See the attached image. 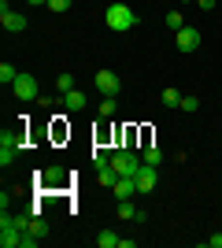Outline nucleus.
I'll return each instance as SVG.
<instances>
[{"instance_id":"f257e3e1","label":"nucleus","mask_w":222,"mask_h":248,"mask_svg":"<svg viewBox=\"0 0 222 248\" xmlns=\"http://www.w3.org/2000/svg\"><path fill=\"white\" fill-rule=\"evenodd\" d=\"M104 22H107V30L126 33V30L137 26V11L130 8V4H122V0H115V4H107V8H104Z\"/></svg>"},{"instance_id":"f03ea898","label":"nucleus","mask_w":222,"mask_h":248,"mask_svg":"<svg viewBox=\"0 0 222 248\" xmlns=\"http://www.w3.org/2000/svg\"><path fill=\"white\" fill-rule=\"evenodd\" d=\"M111 167L118 170V178H137L141 155H133L130 148H115V152H111Z\"/></svg>"},{"instance_id":"7ed1b4c3","label":"nucleus","mask_w":222,"mask_h":248,"mask_svg":"<svg viewBox=\"0 0 222 248\" xmlns=\"http://www.w3.org/2000/svg\"><path fill=\"white\" fill-rule=\"evenodd\" d=\"M200 30H196V26H181L178 33H174V45H178V52H185V56H189V52H196L200 48Z\"/></svg>"},{"instance_id":"20e7f679","label":"nucleus","mask_w":222,"mask_h":248,"mask_svg":"<svg viewBox=\"0 0 222 248\" xmlns=\"http://www.w3.org/2000/svg\"><path fill=\"white\" fill-rule=\"evenodd\" d=\"M0 26L8 33H22L26 30V15H22V11H11L8 0H4V4H0Z\"/></svg>"},{"instance_id":"39448f33","label":"nucleus","mask_w":222,"mask_h":248,"mask_svg":"<svg viewBox=\"0 0 222 248\" xmlns=\"http://www.w3.org/2000/svg\"><path fill=\"white\" fill-rule=\"evenodd\" d=\"M11 93L19 96L22 104L37 100V78H33V74H19V78H15V85H11Z\"/></svg>"},{"instance_id":"423d86ee","label":"nucleus","mask_w":222,"mask_h":248,"mask_svg":"<svg viewBox=\"0 0 222 248\" xmlns=\"http://www.w3.org/2000/svg\"><path fill=\"white\" fill-rule=\"evenodd\" d=\"M93 82H96V89H100L104 96H118L122 93V78H118L115 71H96Z\"/></svg>"},{"instance_id":"0eeeda50","label":"nucleus","mask_w":222,"mask_h":248,"mask_svg":"<svg viewBox=\"0 0 222 248\" xmlns=\"http://www.w3.org/2000/svg\"><path fill=\"white\" fill-rule=\"evenodd\" d=\"M159 167H152V163H141V170H137V189L141 193H152V189H156V182H159V174H156Z\"/></svg>"},{"instance_id":"6e6552de","label":"nucleus","mask_w":222,"mask_h":248,"mask_svg":"<svg viewBox=\"0 0 222 248\" xmlns=\"http://www.w3.org/2000/svg\"><path fill=\"white\" fill-rule=\"evenodd\" d=\"M111 193H115V200H133L141 193V189H137V178H118L115 186H111Z\"/></svg>"},{"instance_id":"1a4fd4ad","label":"nucleus","mask_w":222,"mask_h":248,"mask_svg":"<svg viewBox=\"0 0 222 248\" xmlns=\"http://www.w3.org/2000/svg\"><path fill=\"white\" fill-rule=\"evenodd\" d=\"M0 148H19V152H26V134H22L19 126H15V130H4V134H0Z\"/></svg>"},{"instance_id":"9d476101","label":"nucleus","mask_w":222,"mask_h":248,"mask_svg":"<svg viewBox=\"0 0 222 248\" xmlns=\"http://www.w3.org/2000/svg\"><path fill=\"white\" fill-rule=\"evenodd\" d=\"M63 104H67V111H85V108H89V96H85L82 89H71V93L63 96Z\"/></svg>"},{"instance_id":"9b49d317","label":"nucleus","mask_w":222,"mask_h":248,"mask_svg":"<svg viewBox=\"0 0 222 248\" xmlns=\"http://www.w3.org/2000/svg\"><path fill=\"white\" fill-rule=\"evenodd\" d=\"M37 178H41V186H48V189H56V186H63V167H48V170H41V174H37Z\"/></svg>"},{"instance_id":"f8f14e48","label":"nucleus","mask_w":222,"mask_h":248,"mask_svg":"<svg viewBox=\"0 0 222 248\" xmlns=\"http://www.w3.org/2000/svg\"><path fill=\"white\" fill-rule=\"evenodd\" d=\"M141 163L159 167V163H163V148H159V145H145V152H141Z\"/></svg>"},{"instance_id":"ddd939ff","label":"nucleus","mask_w":222,"mask_h":248,"mask_svg":"<svg viewBox=\"0 0 222 248\" xmlns=\"http://www.w3.org/2000/svg\"><path fill=\"white\" fill-rule=\"evenodd\" d=\"M96 182L111 189V186H115V182H118V170H115V167H111V163H107V167H100V170H96Z\"/></svg>"},{"instance_id":"4468645a","label":"nucleus","mask_w":222,"mask_h":248,"mask_svg":"<svg viewBox=\"0 0 222 248\" xmlns=\"http://www.w3.org/2000/svg\"><path fill=\"white\" fill-rule=\"evenodd\" d=\"M137 211H141V207H133L130 200H118V207H115V215L122 218V222H133V218H137Z\"/></svg>"},{"instance_id":"2eb2a0df","label":"nucleus","mask_w":222,"mask_h":248,"mask_svg":"<svg viewBox=\"0 0 222 248\" xmlns=\"http://www.w3.org/2000/svg\"><path fill=\"white\" fill-rule=\"evenodd\" d=\"M118 241H122V237H118L115 230H100V233H96V245H100V248H118Z\"/></svg>"},{"instance_id":"dca6fc26","label":"nucleus","mask_w":222,"mask_h":248,"mask_svg":"<svg viewBox=\"0 0 222 248\" xmlns=\"http://www.w3.org/2000/svg\"><path fill=\"white\" fill-rule=\"evenodd\" d=\"M71 89H74V74H56V93H59V96H67V93H71Z\"/></svg>"},{"instance_id":"f3484780","label":"nucleus","mask_w":222,"mask_h":248,"mask_svg":"<svg viewBox=\"0 0 222 248\" xmlns=\"http://www.w3.org/2000/svg\"><path fill=\"white\" fill-rule=\"evenodd\" d=\"M159 100H163V108H178V104H181V93L174 89V85H167V89L159 93Z\"/></svg>"},{"instance_id":"a211bd4d","label":"nucleus","mask_w":222,"mask_h":248,"mask_svg":"<svg viewBox=\"0 0 222 248\" xmlns=\"http://www.w3.org/2000/svg\"><path fill=\"white\" fill-rule=\"evenodd\" d=\"M15 78H19V71H15L11 63H0V82H4V85L11 89V85H15Z\"/></svg>"},{"instance_id":"6ab92c4d","label":"nucleus","mask_w":222,"mask_h":248,"mask_svg":"<svg viewBox=\"0 0 222 248\" xmlns=\"http://www.w3.org/2000/svg\"><path fill=\"white\" fill-rule=\"evenodd\" d=\"M26 233H33V237H48V222H44L41 215H33V222H30V230Z\"/></svg>"},{"instance_id":"aec40b11","label":"nucleus","mask_w":222,"mask_h":248,"mask_svg":"<svg viewBox=\"0 0 222 248\" xmlns=\"http://www.w3.org/2000/svg\"><path fill=\"white\" fill-rule=\"evenodd\" d=\"M167 26H170L174 33H178L181 26H189V22H185V15H181V11H167Z\"/></svg>"},{"instance_id":"412c9836","label":"nucleus","mask_w":222,"mask_h":248,"mask_svg":"<svg viewBox=\"0 0 222 248\" xmlns=\"http://www.w3.org/2000/svg\"><path fill=\"white\" fill-rule=\"evenodd\" d=\"M118 111V104H115V96H104L100 100V119H111V115Z\"/></svg>"},{"instance_id":"4be33fe9","label":"nucleus","mask_w":222,"mask_h":248,"mask_svg":"<svg viewBox=\"0 0 222 248\" xmlns=\"http://www.w3.org/2000/svg\"><path fill=\"white\" fill-rule=\"evenodd\" d=\"M71 4H74V0H48L44 8H48V11H56V15H63V11H71Z\"/></svg>"},{"instance_id":"5701e85b","label":"nucleus","mask_w":222,"mask_h":248,"mask_svg":"<svg viewBox=\"0 0 222 248\" xmlns=\"http://www.w3.org/2000/svg\"><path fill=\"white\" fill-rule=\"evenodd\" d=\"M178 108H181L185 115H192L196 108H200V100H196V96H181V104H178Z\"/></svg>"},{"instance_id":"b1692460","label":"nucleus","mask_w":222,"mask_h":248,"mask_svg":"<svg viewBox=\"0 0 222 248\" xmlns=\"http://www.w3.org/2000/svg\"><path fill=\"white\" fill-rule=\"evenodd\" d=\"M15 155H19V148H0V167H11Z\"/></svg>"},{"instance_id":"393cba45","label":"nucleus","mask_w":222,"mask_h":248,"mask_svg":"<svg viewBox=\"0 0 222 248\" xmlns=\"http://www.w3.org/2000/svg\"><path fill=\"white\" fill-rule=\"evenodd\" d=\"M37 241H41V237H33V233H22V245H19V248H37Z\"/></svg>"},{"instance_id":"a878e982","label":"nucleus","mask_w":222,"mask_h":248,"mask_svg":"<svg viewBox=\"0 0 222 248\" xmlns=\"http://www.w3.org/2000/svg\"><path fill=\"white\" fill-rule=\"evenodd\" d=\"M204 245H207V248H222V233H215V237H207V241H204Z\"/></svg>"},{"instance_id":"bb28decb","label":"nucleus","mask_w":222,"mask_h":248,"mask_svg":"<svg viewBox=\"0 0 222 248\" xmlns=\"http://www.w3.org/2000/svg\"><path fill=\"white\" fill-rule=\"evenodd\" d=\"M196 4H200L204 11H215V0H196Z\"/></svg>"},{"instance_id":"cd10ccee","label":"nucleus","mask_w":222,"mask_h":248,"mask_svg":"<svg viewBox=\"0 0 222 248\" xmlns=\"http://www.w3.org/2000/svg\"><path fill=\"white\" fill-rule=\"evenodd\" d=\"M26 4H30V8H44V4H48V0H26Z\"/></svg>"}]
</instances>
